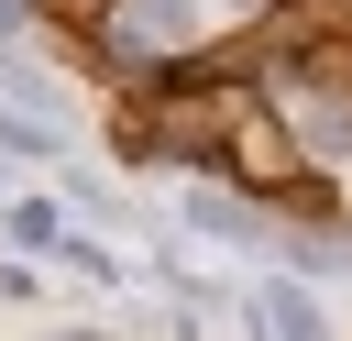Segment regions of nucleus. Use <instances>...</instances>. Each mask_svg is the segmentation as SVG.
Listing matches in <instances>:
<instances>
[{
	"instance_id": "f257e3e1",
	"label": "nucleus",
	"mask_w": 352,
	"mask_h": 341,
	"mask_svg": "<svg viewBox=\"0 0 352 341\" xmlns=\"http://www.w3.org/2000/svg\"><path fill=\"white\" fill-rule=\"evenodd\" d=\"M264 330H275V341H330L319 308H308V286H264Z\"/></svg>"
}]
</instances>
